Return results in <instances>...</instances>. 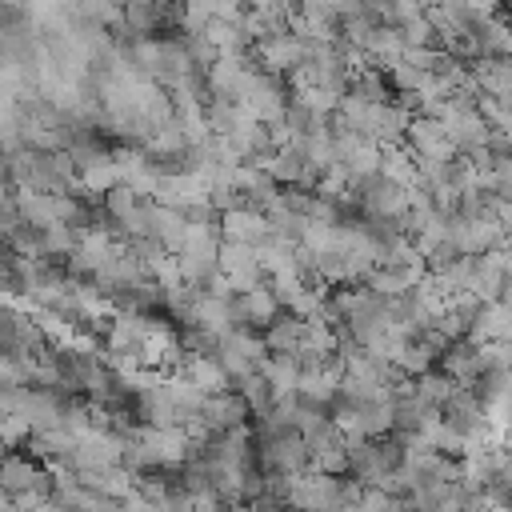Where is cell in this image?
<instances>
[{"label": "cell", "mask_w": 512, "mask_h": 512, "mask_svg": "<svg viewBox=\"0 0 512 512\" xmlns=\"http://www.w3.org/2000/svg\"><path fill=\"white\" fill-rule=\"evenodd\" d=\"M356 492V484H344L328 472H296L284 480V508L292 512H340V504Z\"/></svg>", "instance_id": "cell-1"}, {"label": "cell", "mask_w": 512, "mask_h": 512, "mask_svg": "<svg viewBox=\"0 0 512 512\" xmlns=\"http://www.w3.org/2000/svg\"><path fill=\"white\" fill-rule=\"evenodd\" d=\"M212 360L224 368L228 380H244L248 372L260 368V360H264V340H260L252 328H232L228 336L216 340Z\"/></svg>", "instance_id": "cell-2"}, {"label": "cell", "mask_w": 512, "mask_h": 512, "mask_svg": "<svg viewBox=\"0 0 512 512\" xmlns=\"http://www.w3.org/2000/svg\"><path fill=\"white\" fill-rule=\"evenodd\" d=\"M260 460H264V476H296L308 472V448L296 432H260Z\"/></svg>", "instance_id": "cell-3"}, {"label": "cell", "mask_w": 512, "mask_h": 512, "mask_svg": "<svg viewBox=\"0 0 512 512\" xmlns=\"http://www.w3.org/2000/svg\"><path fill=\"white\" fill-rule=\"evenodd\" d=\"M304 56H308V48H304V40H296L288 28H280V32H268L264 40H256V60H260V72L264 76H296L300 72V64H304Z\"/></svg>", "instance_id": "cell-4"}, {"label": "cell", "mask_w": 512, "mask_h": 512, "mask_svg": "<svg viewBox=\"0 0 512 512\" xmlns=\"http://www.w3.org/2000/svg\"><path fill=\"white\" fill-rule=\"evenodd\" d=\"M340 392V360H316V364H300V380H296V396L312 408L332 404Z\"/></svg>", "instance_id": "cell-5"}, {"label": "cell", "mask_w": 512, "mask_h": 512, "mask_svg": "<svg viewBox=\"0 0 512 512\" xmlns=\"http://www.w3.org/2000/svg\"><path fill=\"white\" fill-rule=\"evenodd\" d=\"M216 232H220V240H228V244H248V248H260V244L268 240V224H264V216H260L256 208H244V204L220 212Z\"/></svg>", "instance_id": "cell-6"}, {"label": "cell", "mask_w": 512, "mask_h": 512, "mask_svg": "<svg viewBox=\"0 0 512 512\" xmlns=\"http://www.w3.org/2000/svg\"><path fill=\"white\" fill-rule=\"evenodd\" d=\"M232 316H236V328H268L280 316V304L268 284H256L232 300Z\"/></svg>", "instance_id": "cell-7"}, {"label": "cell", "mask_w": 512, "mask_h": 512, "mask_svg": "<svg viewBox=\"0 0 512 512\" xmlns=\"http://www.w3.org/2000/svg\"><path fill=\"white\" fill-rule=\"evenodd\" d=\"M244 416H248V408L240 404V396L220 392V396H204L196 420L204 424V432H232V428H244Z\"/></svg>", "instance_id": "cell-8"}, {"label": "cell", "mask_w": 512, "mask_h": 512, "mask_svg": "<svg viewBox=\"0 0 512 512\" xmlns=\"http://www.w3.org/2000/svg\"><path fill=\"white\" fill-rule=\"evenodd\" d=\"M300 336H304V320H296V316H288V312H280L268 328H264V352H272V356H296V348H300Z\"/></svg>", "instance_id": "cell-9"}, {"label": "cell", "mask_w": 512, "mask_h": 512, "mask_svg": "<svg viewBox=\"0 0 512 512\" xmlns=\"http://www.w3.org/2000/svg\"><path fill=\"white\" fill-rule=\"evenodd\" d=\"M256 372L264 376L272 400H276V396H292V392H296V380H300V360H296V356H264Z\"/></svg>", "instance_id": "cell-10"}, {"label": "cell", "mask_w": 512, "mask_h": 512, "mask_svg": "<svg viewBox=\"0 0 512 512\" xmlns=\"http://www.w3.org/2000/svg\"><path fill=\"white\" fill-rule=\"evenodd\" d=\"M412 392H416V396H420V400H424L432 412H440V408H444V404H448V400H452L460 388H456V384H452L444 372H424V376H416Z\"/></svg>", "instance_id": "cell-11"}, {"label": "cell", "mask_w": 512, "mask_h": 512, "mask_svg": "<svg viewBox=\"0 0 512 512\" xmlns=\"http://www.w3.org/2000/svg\"><path fill=\"white\" fill-rule=\"evenodd\" d=\"M116 512H168V508H164V504H148V500H140V496L132 492L128 500H120V508H116Z\"/></svg>", "instance_id": "cell-12"}, {"label": "cell", "mask_w": 512, "mask_h": 512, "mask_svg": "<svg viewBox=\"0 0 512 512\" xmlns=\"http://www.w3.org/2000/svg\"><path fill=\"white\" fill-rule=\"evenodd\" d=\"M32 512H64V508H60V504H56V500H40V504H36V508H32Z\"/></svg>", "instance_id": "cell-13"}, {"label": "cell", "mask_w": 512, "mask_h": 512, "mask_svg": "<svg viewBox=\"0 0 512 512\" xmlns=\"http://www.w3.org/2000/svg\"><path fill=\"white\" fill-rule=\"evenodd\" d=\"M220 512H248V508H244V504H224Z\"/></svg>", "instance_id": "cell-14"}]
</instances>
